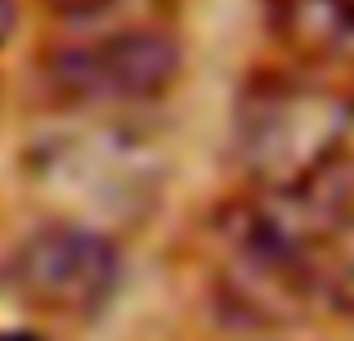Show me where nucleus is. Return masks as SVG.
I'll use <instances>...</instances> for the list:
<instances>
[{
    "mask_svg": "<svg viewBox=\"0 0 354 341\" xmlns=\"http://www.w3.org/2000/svg\"><path fill=\"white\" fill-rule=\"evenodd\" d=\"M113 5L117 0H45V9H54L59 18H95Z\"/></svg>",
    "mask_w": 354,
    "mask_h": 341,
    "instance_id": "nucleus-7",
    "label": "nucleus"
},
{
    "mask_svg": "<svg viewBox=\"0 0 354 341\" xmlns=\"http://www.w3.org/2000/svg\"><path fill=\"white\" fill-rule=\"evenodd\" d=\"M184 68V50L171 32L157 27H126L108 32L99 41L63 45L45 77L63 99L86 108H121V104H148L166 95Z\"/></svg>",
    "mask_w": 354,
    "mask_h": 341,
    "instance_id": "nucleus-2",
    "label": "nucleus"
},
{
    "mask_svg": "<svg viewBox=\"0 0 354 341\" xmlns=\"http://www.w3.org/2000/svg\"><path fill=\"white\" fill-rule=\"evenodd\" d=\"M45 184L81 211V225L99 229V216H130L135 202L153 198V153L117 131L90 140H63L41 158Z\"/></svg>",
    "mask_w": 354,
    "mask_h": 341,
    "instance_id": "nucleus-4",
    "label": "nucleus"
},
{
    "mask_svg": "<svg viewBox=\"0 0 354 341\" xmlns=\"http://www.w3.org/2000/svg\"><path fill=\"white\" fill-rule=\"evenodd\" d=\"M265 27L310 77L350 86L354 0H265Z\"/></svg>",
    "mask_w": 354,
    "mask_h": 341,
    "instance_id": "nucleus-5",
    "label": "nucleus"
},
{
    "mask_svg": "<svg viewBox=\"0 0 354 341\" xmlns=\"http://www.w3.org/2000/svg\"><path fill=\"white\" fill-rule=\"evenodd\" d=\"M354 95L310 72H260L238 90L234 158L251 189H296L346 162Z\"/></svg>",
    "mask_w": 354,
    "mask_h": 341,
    "instance_id": "nucleus-1",
    "label": "nucleus"
},
{
    "mask_svg": "<svg viewBox=\"0 0 354 341\" xmlns=\"http://www.w3.org/2000/svg\"><path fill=\"white\" fill-rule=\"evenodd\" d=\"M14 27H18V5L14 0H0V45L14 36Z\"/></svg>",
    "mask_w": 354,
    "mask_h": 341,
    "instance_id": "nucleus-8",
    "label": "nucleus"
},
{
    "mask_svg": "<svg viewBox=\"0 0 354 341\" xmlns=\"http://www.w3.org/2000/svg\"><path fill=\"white\" fill-rule=\"evenodd\" d=\"M319 297L354 315V211L319 256Z\"/></svg>",
    "mask_w": 354,
    "mask_h": 341,
    "instance_id": "nucleus-6",
    "label": "nucleus"
},
{
    "mask_svg": "<svg viewBox=\"0 0 354 341\" xmlns=\"http://www.w3.org/2000/svg\"><path fill=\"white\" fill-rule=\"evenodd\" d=\"M9 274L36 310L59 319H95L121 288V252L104 229L59 220L18 247Z\"/></svg>",
    "mask_w": 354,
    "mask_h": 341,
    "instance_id": "nucleus-3",
    "label": "nucleus"
},
{
    "mask_svg": "<svg viewBox=\"0 0 354 341\" xmlns=\"http://www.w3.org/2000/svg\"><path fill=\"white\" fill-rule=\"evenodd\" d=\"M0 341H32V337H23V333H0Z\"/></svg>",
    "mask_w": 354,
    "mask_h": 341,
    "instance_id": "nucleus-9",
    "label": "nucleus"
}]
</instances>
